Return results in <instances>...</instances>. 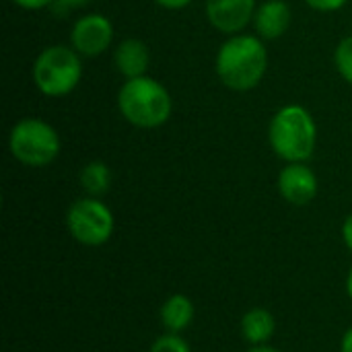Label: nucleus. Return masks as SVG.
<instances>
[{"mask_svg":"<svg viewBox=\"0 0 352 352\" xmlns=\"http://www.w3.org/2000/svg\"><path fill=\"white\" fill-rule=\"evenodd\" d=\"M266 41L256 33H237L225 37L214 54L217 78L235 93H248L262 85L268 72Z\"/></svg>","mask_w":352,"mask_h":352,"instance_id":"nucleus-1","label":"nucleus"},{"mask_svg":"<svg viewBox=\"0 0 352 352\" xmlns=\"http://www.w3.org/2000/svg\"><path fill=\"white\" fill-rule=\"evenodd\" d=\"M268 144L285 163H309L318 148V124L314 113L297 103L276 109L268 124Z\"/></svg>","mask_w":352,"mask_h":352,"instance_id":"nucleus-2","label":"nucleus"},{"mask_svg":"<svg viewBox=\"0 0 352 352\" xmlns=\"http://www.w3.org/2000/svg\"><path fill=\"white\" fill-rule=\"evenodd\" d=\"M116 103L120 116L140 130L161 128L173 113V97L169 89L151 74L124 80Z\"/></svg>","mask_w":352,"mask_h":352,"instance_id":"nucleus-3","label":"nucleus"},{"mask_svg":"<svg viewBox=\"0 0 352 352\" xmlns=\"http://www.w3.org/2000/svg\"><path fill=\"white\" fill-rule=\"evenodd\" d=\"M82 56L68 43L45 45L33 60L31 80L35 89L50 99L70 95L82 80Z\"/></svg>","mask_w":352,"mask_h":352,"instance_id":"nucleus-4","label":"nucleus"},{"mask_svg":"<svg viewBox=\"0 0 352 352\" xmlns=\"http://www.w3.org/2000/svg\"><path fill=\"white\" fill-rule=\"evenodd\" d=\"M62 151L58 130L41 118H21L8 132V153L23 167L43 169L52 165Z\"/></svg>","mask_w":352,"mask_h":352,"instance_id":"nucleus-5","label":"nucleus"},{"mask_svg":"<svg viewBox=\"0 0 352 352\" xmlns=\"http://www.w3.org/2000/svg\"><path fill=\"white\" fill-rule=\"evenodd\" d=\"M64 223L70 237L85 248L105 245L116 231V217L111 208L101 198L93 196L74 200L66 210Z\"/></svg>","mask_w":352,"mask_h":352,"instance_id":"nucleus-6","label":"nucleus"},{"mask_svg":"<svg viewBox=\"0 0 352 352\" xmlns=\"http://www.w3.org/2000/svg\"><path fill=\"white\" fill-rule=\"evenodd\" d=\"M116 27L103 12H87L78 16L70 27V45L82 58H97L113 50Z\"/></svg>","mask_w":352,"mask_h":352,"instance_id":"nucleus-7","label":"nucleus"},{"mask_svg":"<svg viewBox=\"0 0 352 352\" xmlns=\"http://www.w3.org/2000/svg\"><path fill=\"white\" fill-rule=\"evenodd\" d=\"M258 0H206L204 14L208 25L225 37L245 33L254 23Z\"/></svg>","mask_w":352,"mask_h":352,"instance_id":"nucleus-8","label":"nucleus"},{"mask_svg":"<svg viewBox=\"0 0 352 352\" xmlns=\"http://www.w3.org/2000/svg\"><path fill=\"white\" fill-rule=\"evenodd\" d=\"M278 194L293 206H307L316 200L320 182L316 171L307 163H285L276 177Z\"/></svg>","mask_w":352,"mask_h":352,"instance_id":"nucleus-9","label":"nucleus"},{"mask_svg":"<svg viewBox=\"0 0 352 352\" xmlns=\"http://www.w3.org/2000/svg\"><path fill=\"white\" fill-rule=\"evenodd\" d=\"M111 62L118 74L124 76V80L144 76L148 74V66H151V47L144 39L126 37L113 45Z\"/></svg>","mask_w":352,"mask_h":352,"instance_id":"nucleus-10","label":"nucleus"},{"mask_svg":"<svg viewBox=\"0 0 352 352\" xmlns=\"http://www.w3.org/2000/svg\"><path fill=\"white\" fill-rule=\"evenodd\" d=\"M252 25L264 41L280 39L293 25V8L287 0H264L258 4Z\"/></svg>","mask_w":352,"mask_h":352,"instance_id":"nucleus-11","label":"nucleus"},{"mask_svg":"<svg viewBox=\"0 0 352 352\" xmlns=\"http://www.w3.org/2000/svg\"><path fill=\"white\" fill-rule=\"evenodd\" d=\"M194 318H196V305L188 295H182V293L167 297L159 309L161 326L165 328V332H171V334L186 332L192 326Z\"/></svg>","mask_w":352,"mask_h":352,"instance_id":"nucleus-12","label":"nucleus"},{"mask_svg":"<svg viewBox=\"0 0 352 352\" xmlns=\"http://www.w3.org/2000/svg\"><path fill=\"white\" fill-rule=\"evenodd\" d=\"M239 330L248 344L252 346L268 344L276 334V318L266 307H252L243 314L239 322Z\"/></svg>","mask_w":352,"mask_h":352,"instance_id":"nucleus-13","label":"nucleus"},{"mask_svg":"<svg viewBox=\"0 0 352 352\" xmlns=\"http://www.w3.org/2000/svg\"><path fill=\"white\" fill-rule=\"evenodd\" d=\"M111 182H113V173H111L109 165L99 159L89 161L78 171V184H80L82 192L93 198L105 196L111 188Z\"/></svg>","mask_w":352,"mask_h":352,"instance_id":"nucleus-14","label":"nucleus"},{"mask_svg":"<svg viewBox=\"0 0 352 352\" xmlns=\"http://www.w3.org/2000/svg\"><path fill=\"white\" fill-rule=\"evenodd\" d=\"M334 66L340 78L352 87V35L342 37L334 47Z\"/></svg>","mask_w":352,"mask_h":352,"instance_id":"nucleus-15","label":"nucleus"},{"mask_svg":"<svg viewBox=\"0 0 352 352\" xmlns=\"http://www.w3.org/2000/svg\"><path fill=\"white\" fill-rule=\"evenodd\" d=\"M148 352H192L190 344L182 338V334H171L165 332L159 338L153 340Z\"/></svg>","mask_w":352,"mask_h":352,"instance_id":"nucleus-16","label":"nucleus"},{"mask_svg":"<svg viewBox=\"0 0 352 352\" xmlns=\"http://www.w3.org/2000/svg\"><path fill=\"white\" fill-rule=\"evenodd\" d=\"M303 2L318 12H336L340 8H344L346 2H351V0H303Z\"/></svg>","mask_w":352,"mask_h":352,"instance_id":"nucleus-17","label":"nucleus"},{"mask_svg":"<svg viewBox=\"0 0 352 352\" xmlns=\"http://www.w3.org/2000/svg\"><path fill=\"white\" fill-rule=\"evenodd\" d=\"M93 0H54L52 8L58 12V14H64V12H74V10H80L85 6H89Z\"/></svg>","mask_w":352,"mask_h":352,"instance_id":"nucleus-18","label":"nucleus"},{"mask_svg":"<svg viewBox=\"0 0 352 352\" xmlns=\"http://www.w3.org/2000/svg\"><path fill=\"white\" fill-rule=\"evenodd\" d=\"M14 6L23 8V10H43V8H52L54 0H10Z\"/></svg>","mask_w":352,"mask_h":352,"instance_id":"nucleus-19","label":"nucleus"},{"mask_svg":"<svg viewBox=\"0 0 352 352\" xmlns=\"http://www.w3.org/2000/svg\"><path fill=\"white\" fill-rule=\"evenodd\" d=\"M194 0H155L157 6L165 8V10H184L192 4Z\"/></svg>","mask_w":352,"mask_h":352,"instance_id":"nucleus-20","label":"nucleus"},{"mask_svg":"<svg viewBox=\"0 0 352 352\" xmlns=\"http://www.w3.org/2000/svg\"><path fill=\"white\" fill-rule=\"evenodd\" d=\"M340 233H342V241H344V245H346V248L352 252V212L346 217V219H344Z\"/></svg>","mask_w":352,"mask_h":352,"instance_id":"nucleus-21","label":"nucleus"},{"mask_svg":"<svg viewBox=\"0 0 352 352\" xmlns=\"http://www.w3.org/2000/svg\"><path fill=\"white\" fill-rule=\"evenodd\" d=\"M340 352H352V328H349L340 340Z\"/></svg>","mask_w":352,"mask_h":352,"instance_id":"nucleus-22","label":"nucleus"},{"mask_svg":"<svg viewBox=\"0 0 352 352\" xmlns=\"http://www.w3.org/2000/svg\"><path fill=\"white\" fill-rule=\"evenodd\" d=\"M248 352H283V351H278V349H274V346H270V344H260V346H252Z\"/></svg>","mask_w":352,"mask_h":352,"instance_id":"nucleus-23","label":"nucleus"},{"mask_svg":"<svg viewBox=\"0 0 352 352\" xmlns=\"http://www.w3.org/2000/svg\"><path fill=\"white\" fill-rule=\"evenodd\" d=\"M346 293H349V299L352 301V266L349 270V276H346Z\"/></svg>","mask_w":352,"mask_h":352,"instance_id":"nucleus-24","label":"nucleus"}]
</instances>
